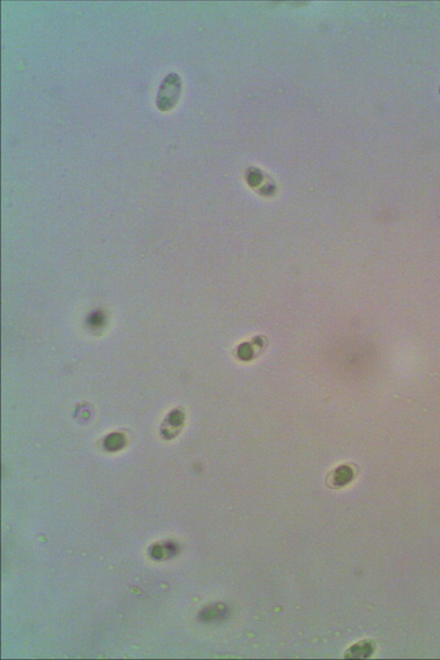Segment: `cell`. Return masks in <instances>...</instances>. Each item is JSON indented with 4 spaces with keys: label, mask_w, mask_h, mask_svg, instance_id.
Segmentation results:
<instances>
[{
    "label": "cell",
    "mask_w": 440,
    "mask_h": 660,
    "mask_svg": "<svg viewBox=\"0 0 440 660\" xmlns=\"http://www.w3.org/2000/svg\"><path fill=\"white\" fill-rule=\"evenodd\" d=\"M181 93V79L177 74H170L162 81L159 91L156 105L160 109H170L176 103Z\"/></svg>",
    "instance_id": "6da1fadb"
}]
</instances>
